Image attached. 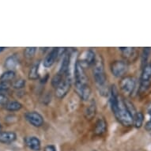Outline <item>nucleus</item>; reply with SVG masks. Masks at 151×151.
Instances as JSON below:
<instances>
[{
	"mask_svg": "<svg viewBox=\"0 0 151 151\" xmlns=\"http://www.w3.org/2000/svg\"><path fill=\"white\" fill-rule=\"evenodd\" d=\"M110 104L111 110L117 120L124 127H131L134 125V117L132 116L125 104V99L119 95L116 86H112L110 89Z\"/></svg>",
	"mask_w": 151,
	"mask_h": 151,
	"instance_id": "1",
	"label": "nucleus"
},
{
	"mask_svg": "<svg viewBox=\"0 0 151 151\" xmlns=\"http://www.w3.org/2000/svg\"><path fill=\"white\" fill-rule=\"evenodd\" d=\"M93 74L94 81L96 82L97 89L100 93L104 96L108 95V85H107V77L104 71V61L101 55H97L94 64L93 65Z\"/></svg>",
	"mask_w": 151,
	"mask_h": 151,
	"instance_id": "2",
	"label": "nucleus"
},
{
	"mask_svg": "<svg viewBox=\"0 0 151 151\" xmlns=\"http://www.w3.org/2000/svg\"><path fill=\"white\" fill-rule=\"evenodd\" d=\"M74 78H75V90L78 91L83 87L89 86L87 77L82 64L79 61H77L74 65Z\"/></svg>",
	"mask_w": 151,
	"mask_h": 151,
	"instance_id": "3",
	"label": "nucleus"
},
{
	"mask_svg": "<svg viewBox=\"0 0 151 151\" xmlns=\"http://www.w3.org/2000/svg\"><path fill=\"white\" fill-rule=\"evenodd\" d=\"M136 81L131 76H124L119 82V89L127 96H130L134 91Z\"/></svg>",
	"mask_w": 151,
	"mask_h": 151,
	"instance_id": "4",
	"label": "nucleus"
},
{
	"mask_svg": "<svg viewBox=\"0 0 151 151\" xmlns=\"http://www.w3.org/2000/svg\"><path fill=\"white\" fill-rule=\"evenodd\" d=\"M71 87V78L70 74H66L64 76V78L63 82L60 83V85L57 88H55V96L59 99H62L68 93Z\"/></svg>",
	"mask_w": 151,
	"mask_h": 151,
	"instance_id": "5",
	"label": "nucleus"
},
{
	"mask_svg": "<svg viewBox=\"0 0 151 151\" xmlns=\"http://www.w3.org/2000/svg\"><path fill=\"white\" fill-rule=\"evenodd\" d=\"M111 74L116 78H124L128 70V64L126 61L117 60L111 64Z\"/></svg>",
	"mask_w": 151,
	"mask_h": 151,
	"instance_id": "6",
	"label": "nucleus"
},
{
	"mask_svg": "<svg viewBox=\"0 0 151 151\" xmlns=\"http://www.w3.org/2000/svg\"><path fill=\"white\" fill-rule=\"evenodd\" d=\"M151 78V66L150 64H146L143 67L142 73L140 79V88L139 90L141 92L146 91L150 85V80Z\"/></svg>",
	"mask_w": 151,
	"mask_h": 151,
	"instance_id": "7",
	"label": "nucleus"
},
{
	"mask_svg": "<svg viewBox=\"0 0 151 151\" xmlns=\"http://www.w3.org/2000/svg\"><path fill=\"white\" fill-rule=\"evenodd\" d=\"M25 118L31 125L40 127L44 124V118L37 111H28L25 114Z\"/></svg>",
	"mask_w": 151,
	"mask_h": 151,
	"instance_id": "8",
	"label": "nucleus"
},
{
	"mask_svg": "<svg viewBox=\"0 0 151 151\" xmlns=\"http://www.w3.org/2000/svg\"><path fill=\"white\" fill-rule=\"evenodd\" d=\"M59 56H60L59 47H54L45 57V60H44V66L45 67H51L54 64L55 60H57Z\"/></svg>",
	"mask_w": 151,
	"mask_h": 151,
	"instance_id": "9",
	"label": "nucleus"
},
{
	"mask_svg": "<svg viewBox=\"0 0 151 151\" xmlns=\"http://www.w3.org/2000/svg\"><path fill=\"white\" fill-rule=\"evenodd\" d=\"M123 55V57L125 59L126 61H130L133 62L137 57V52L134 47H120L119 48Z\"/></svg>",
	"mask_w": 151,
	"mask_h": 151,
	"instance_id": "10",
	"label": "nucleus"
},
{
	"mask_svg": "<svg viewBox=\"0 0 151 151\" xmlns=\"http://www.w3.org/2000/svg\"><path fill=\"white\" fill-rule=\"evenodd\" d=\"M25 142L26 146L33 151H40L41 148L40 139L35 136L26 137L25 139Z\"/></svg>",
	"mask_w": 151,
	"mask_h": 151,
	"instance_id": "11",
	"label": "nucleus"
},
{
	"mask_svg": "<svg viewBox=\"0 0 151 151\" xmlns=\"http://www.w3.org/2000/svg\"><path fill=\"white\" fill-rule=\"evenodd\" d=\"M96 113H97V104L95 100L93 99L89 105L86 108L84 111L85 117L87 120H92L96 116Z\"/></svg>",
	"mask_w": 151,
	"mask_h": 151,
	"instance_id": "12",
	"label": "nucleus"
},
{
	"mask_svg": "<svg viewBox=\"0 0 151 151\" xmlns=\"http://www.w3.org/2000/svg\"><path fill=\"white\" fill-rule=\"evenodd\" d=\"M17 139V134L13 131L0 132V142L4 144L12 143Z\"/></svg>",
	"mask_w": 151,
	"mask_h": 151,
	"instance_id": "13",
	"label": "nucleus"
},
{
	"mask_svg": "<svg viewBox=\"0 0 151 151\" xmlns=\"http://www.w3.org/2000/svg\"><path fill=\"white\" fill-rule=\"evenodd\" d=\"M107 129V123L104 118H99L97 119L95 127H94V133L97 135H101L105 133Z\"/></svg>",
	"mask_w": 151,
	"mask_h": 151,
	"instance_id": "14",
	"label": "nucleus"
},
{
	"mask_svg": "<svg viewBox=\"0 0 151 151\" xmlns=\"http://www.w3.org/2000/svg\"><path fill=\"white\" fill-rule=\"evenodd\" d=\"M70 55H71L70 54V53H67V54L64 55V57H63L62 64H61L60 71H59L60 74H63L64 76L66 74H69V67L70 63Z\"/></svg>",
	"mask_w": 151,
	"mask_h": 151,
	"instance_id": "15",
	"label": "nucleus"
},
{
	"mask_svg": "<svg viewBox=\"0 0 151 151\" xmlns=\"http://www.w3.org/2000/svg\"><path fill=\"white\" fill-rule=\"evenodd\" d=\"M39 66H40V61L34 63L30 67L29 71V78L31 80H37L39 78V74H38V70H39Z\"/></svg>",
	"mask_w": 151,
	"mask_h": 151,
	"instance_id": "16",
	"label": "nucleus"
},
{
	"mask_svg": "<svg viewBox=\"0 0 151 151\" xmlns=\"http://www.w3.org/2000/svg\"><path fill=\"white\" fill-rule=\"evenodd\" d=\"M18 64V60L16 55H10L5 60V66L6 68H7L8 70H13L12 69L15 68L16 66Z\"/></svg>",
	"mask_w": 151,
	"mask_h": 151,
	"instance_id": "17",
	"label": "nucleus"
},
{
	"mask_svg": "<svg viewBox=\"0 0 151 151\" xmlns=\"http://www.w3.org/2000/svg\"><path fill=\"white\" fill-rule=\"evenodd\" d=\"M96 58H97V55L95 54V52L93 51H92V50H89V51L86 52V56H85L84 59V62L88 66H91V65L94 64Z\"/></svg>",
	"mask_w": 151,
	"mask_h": 151,
	"instance_id": "18",
	"label": "nucleus"
},
{
	"mask_svg": "<svg viewBox=\"0 0 151 151\" xmlns=\"http://www.w3.org/2000/svg\"><path fill=\"white\" fill-rule=\"evenodd\" d=\"M4 106H5V109L8 111H14L20 110L22 108V104H21L20 102L13 101H8Z\"/></svg>",
	"mask_w": 151,
	"mask_h": 151,
	"instance_id": "19",
	"label": "nucleus"
},
{
	"mask_svg": "<svg viewBox=\"0 0 151 151\" xmlns=\"http://www.w3.org/2000/svg\"><path fill=\"white\" fill-rule=\"evenodd\" d=\"M16 76V74L14 70H6V72H4L1 77H0V81L1 82H7L9 81H11L15 78Z\"/></svg>",
	"mask_w": 151,
	"mask_h": 151,
	"instance_id": "20",
	"label": "nucleus"
},
{
	"mask_svg": "<svg viewBox=\"0 0 151 151\" xmlns=\"http://www.w3.org/2000/svg\"><path fill=\"white\" fill-rule=\"evenodd\" d=\"M64 75L58 73L57 74H55L54 77L52 78V81H51V83H52V86L55 88H57L60 85V83L63 82V80L64 78Z\"/></svg>",
	"mask_w": 151,
	"mask_h": 151,
	"instance_id": "21",
	"label": "nucleus"
},
{
	"mask_svg": "<svg viewBox=\"0 0 151 151\" xmlns=\"http://www.w3.org/2000/svg\"><path fill=\"white\" fill-rule=\"evenodd\" d=\"M144 116L142 112H137L135 116H134V125L135 127L139 128L141 127L142 124H143Z\"/></svg>",
	"mask_w": 151,
	"mask_h": 151,
	"instance_id": "22",
	"label": "nucleus"
},
{
	"mask_svg": "<svg viewBox=\"0 0 151 151\" xmlns=\"http://www.w3.org/2000/svg\"><path fill=\"white\" fill-rule=\"evenodd\" d=\"M37 52V47H27L25 48L24 51V55L25 58L27 59H32L34 57L35 54Z\"/></svg>",
	"mask_w": 151,
	"mask_h": 151,
	"instance_id": "23",
	"label": "nucleus"
},
{
	"mask_svg": "<svg viewBox=\"0 0 151 151\" xmlns=\"http://www.w3.org/2000/svg\"><path fill=\"white\" fill-rule=\"evenodd\" d=\"M150 47H145L143 49V52H142V63L144 67L146 65V61H147V59L149 57V55L150 53Z\"/></svg>",
	"mask_w": 151,
	"mask_h": 151,
	"instance_id": "24",
	"label": "nucleus"
},
{
	"mask_svg": "<svg viewBox=\"0 0 151 151\" xmlns=\"http://www.w3.org/2000/svg\"><path fill=\"white\" fill-rule=\"evenodd\" d=\"M25 80L24 79H18L17 81H15L13 83V87L14 89H22L23 87H25Z\"/></svg>",
	"mask_w": 151,
	"mask_h": 151,
	"instance_id": "25",
	"label": "nucleus"
},
{
	"mask_svg": "<svg viewBox=\"0 0 151 151\" xmlns=\"http://www.w3.org/2000/svg\"><path fill=\"white\" fill-rule=\"evenodd\" d=\"M10 88V85L8 82H0V91H6Z\"/></svg>",
	"mask_w": 151,
	"mask_h": 151,
	"instance_id": "26",
	"label": "nucleus"
},
{
	"mask_svg": "<svg viewBox=\"0 0 151 151\" xmlns=\"http://www.w3.org/2000/svg\"><path fill=\"white\" fill-rule=\"evenodd\" d=\"M8 102V98L5 94L0 93V104H4L5 105Z\"/></svg>",
	"mask_w": 151,
	"mask_h": 151,
	"instance_id": "27",
	"label": "nucleus"
},
{
	"mask_svg": "<svg viewBox=\"0 0 151 151\" xmlns=\"http://www.w3.org/2000/svg\"><path fill=\"white\" fill-rule=\"evenodd\" d=\"M44 151H56V149L52 145H48V146H45Z\"/></svg>",
	"mask_w": 151,
	"mask_h": 151,
	"instance_id": "28",
	"label": "nucleus"
},
{
	"mask_svg": "<svg viewBox=\"0 0 151 151\" xmlns=\"http://www.w3.org/2000/svg\"><path fill=\"white\" fill-rule=\"evenodd\" d=\"M145 128L146 131H151V119L146 123V124L145 125Z\"/></svg>",
	"mask_w": 151,
	"mask_h": 151,
	"instance_id": "29",
	"label": "nucleus"
},
{
	"mask_svg": "<svg viewBox=\"0 0 151 151\" xmlns=\"http://www.w3.org/2000/svg\"><path fill=\"white\" fill-rule=\"evenodd\" d=\"M4 49H5V47H0V52H3Z\"/></svg>",
	"mask_w": 151,
	"mask_h": 151,
	"instance_id": "30",
	"label": "nucleus"
},
{
	"mask_svg": "<svg viewBox=\"0 0 151 151\" xmlns=\"http://www.w3.org/2000/svg\"><path fill=\"white\" fill-rule=\"evenodd\" d=\"M0 129H1V124H0Z\"/></svg>",
	"mask_w": 151,
	"mask_h": 151,
	"instance_id": "31",
	"label": "nucleus"
},
{
	"mask_svg": "<svg viewBox=\"0 0 151 151\" xmlns=\"http://www.w3.org/2000/svg\"><path fill=\"white\" fill-rule=\"evenodd\" d=\"M150 66H151V63H150Z\"/></svg>",
	"mask_w": 151,
	"mask_h": 151,
	"instance_id": "32",
	"label": "nucleus"
}]
</instances>
